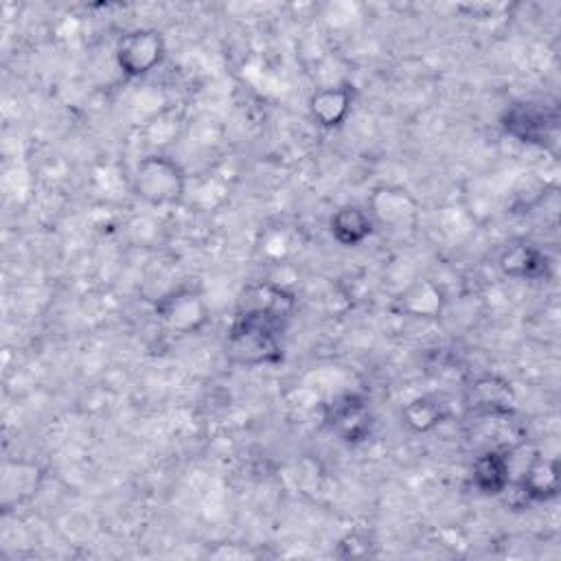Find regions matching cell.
<instances>
[{
  "mask_svg": "<svg viewBox=\"0 0 561 561\" xmlns=\"http://www.w3.org/2000/svg\"><path fill=\"white\" fill-rule=\"evenodd\" d=\"M131 193L153 208L178 206L186 195V171L169 153L156 151L136 160L129 175Z\"/></svg>",
  "mask_w": 561,
  "mask_h": 561,
  "instance_id": "7a4b0ae2",
  "label": "cell"
},
{
  "mask_svg": "<svg viewBox=\"0 0 561 561\" xmlns=\"http://www.w3.org/2000/svg\"><path fill=\"white\" fill-rule=\"evenodd\" d=\"M239 307L263 311L287 322L296 311V296L278 283H254L243 291Z\"/></svg>",
  "mask_w": 561,
  "mask_h": 561,
  "instance_id": "9a60e30c",
  "label": "cell"
},
{
  "mask_svg": "<svg viewBox=\"0 0 561 561\" xmlns=\"http://www.w3.org/2000/svg\"><path fill=\"white\" fill-rule=\"evenodd\" d=\"M156 320L175 337L197 335L210 322V305L197 285H175L153 302Z\"/></svg>",
  "mask_w": 561,
  "mask_h": 561,
  "instance_id": "3957f363",
  "label": "cell"
},
{
  "mask_svg": "<svg viewBox=\"0 0 561 561\" xmlns=\"http://www.w3.org/2000/svg\"><path fill=\"white\" fill-rule=\"evenodd\" d=\"M44 482V469L26 458L7 460L2 467L0 482V504L4 511H13L31 502Z\"/></svg>",
  "mask_w": 561,
  "mask_h": 561,
  "instance_id": "8fae6325",
  "label": "cell"
},
{
  "mask_svg": "<svg viewBox=\"0 0 561 561\" xmlns=\"http://www.w3.org/2000/svg\"><path fill=\"white\" fill-rule=\"evenodd\" d=\"M366 208L375 221V228L388 232L390 237L410 234L419 226V202L403 186L381 184L373 188Z\"/></svg>",
  "mask_w": 561,
  "mask_h": 561,
  "instance_id": "5b68a950",
  "label": "cell"
},
{
  "mask_svg": "<svg viewBox=\"0 0 561 561\" xmlns=\"http://www.w3.org/2000/svg\"><path fill=\"white\" fill-rule=\"evenodd\" d=\"M519 493L526 502H550L559 495L561 478H559V460L550 456L535 454L530 456L526 469L517 480Z\"/></svg>",
  "mask_w": 561,
  "mask_h": 561,
  "instance_id": "4fadbf2b",
  "label": "cell"
},
{
  "mask_svg": "<svg viewBox=\"0 0 561 561\" xmlns=\"http://www.w3.org/2000/svg\"><path fill=\"white\" fill-rule=\"evenodd\" d=\"M375 232V221L362 204H342L329 217V234L342 248H359Z\"/></svg>",
  "mask_w": 561,
  "mask_h": 561,
  "instance_id": "5bb4252c",
  "label": "cell"
},
{
  "mask_svg": "<svg viewBox=\"0 0 561 561\" xmlns=\"http://www.w3.org/2000/svg\"><path fill=\"white\" fill-rule=\"evenodd\" d=\"M447 416H449V408L436 394L412 397L401 408V421L414 434H427V432L436 430Z\"/></svg>",
  "mask_w": 561,
  "mask_h": 561,
  "instance_id": "2e32d148",
  "label": "cell"
},
{
  "mask_svg": "<svg viewBox=\"0 0 561 561\" xmlns=\"http://www.w3.org/2000/svg\"><path fill=\"white\" fill-rule=\"evenodd\" d=\"M324 427L344 445H359L375 430V414L366 397L346 392L335 397L324 410Z\"/></svg>",
  "mask_w": 561,
  "mask_h": 561,
  "instance_id": "52a82bcc",
  "label": "cell"
},
{
  "mask_svg": "<svg viewBox=\"0 0 561 561\" xmlns=\"http://www.w3.org/2000/svg\"><path fill=\"white\" fill-rule=\"evenodd\" d=\"M355 105V85L351 81H337L311 92L307 110L311 121L322 129H337L346 123Z\"/></svg>",
  "mask_w": 561,
  "mask_h": 561,
  "instance_id": "9c48e42d",
  "label": "cell"
},
{
  "mask_svg": "<svg viewBox=\"0 0 561 561\" xmlns=\"http://www.w3.org/2000/svg\"><path fill=\"white\" fill-rule=\"evenodd\" d=\"M285 322L263 311L239 307L224 337V353L230 364L245 368L276 366L283 362Z\"/></svg>",
  "mask_w": 561,
  "mask_h": 561,
  "instance_id": "6da1fadb",
  "label": "cell"
},
{
  "mask_svg": "<svg viewBox=\"0 0 561 561\" xmlns=\"http://www.w3.org/2000/svg\"><path fill=\"white\" fill-rule=\"evenodd\" d=\"M167 42L156 26H134L125 31L114 46V61L129 79H142L162 66Z\"/></svg>",
  "mask_w": 561,
  "mask_h": 561,
  "instance_id": "277c9868",
  "label": "cell"
},
{
  "mask_svg": "<svg viewBox=\"0 0 561 561\" xmlns=\"http://www.w3.org/2000/svg\"><path fill=\"white\" fill-rule=\"evenodd\" d=\"M471 484L484 497H497L511 486V456L504 449L489 447L471 462Z\"/></svg>",
  "mask_w": 561,
  "mask_h": 561,
  "instance_id": "7c38bea8",
  "label": "cell"
},
{
  "mask_svg": "<svg viewBox=\"0 0 561 561\" xmlns=\"http://www.w3.org/2000/svg\"><path fill=\"white\" fill-rule=\"evenodd\" d=\"M557 121L559 118L554 110H548L541 103H533V101L513 103L500 116V125L506 136L515 138L517 142L541 147V149L557 142V136H559Z\"/></svg>",
  "mask_w": 561,
  "mask_h": 561,
  "instance_id": "8992f818",
  "label": "cell"
},
{
  "mask_svg": "<svg viewBox=\"0 0 561 561\" xmlns=\"http://www.w3.org/2000/svg\"><path fill=\"white\" fill-rule=\"evenodd\" d=\"M469 414L480 419H508L517 405L513 383L497 373H482L473 377L462 394Z\"/></svg>",
  "mask_w": 561,
  "mask_h": 561,
  "instance_id": "ba28073f",
  "label": "cell"
},
{
  "mask_svg": "<svg viewBox=\"0 0 561 561\" xmlns=\"http://www.w3.org/2000/svg\"><path fill=\"white\" fill-rule=\"evenodd\" d=\"M497 267L515 280H543L550 276V259L535 241L515 239L500 250Z\"/></svg>",
  "mask_w": 561,
  "mask_h": 561,
  "instance_id": "30bf717a",
  "label": "cell"
}]
</instances>
